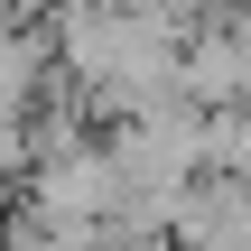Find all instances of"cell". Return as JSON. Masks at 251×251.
Returning a JSON list of instances; mask_svg holds the SVG:
<instances>
[{
    "instance_id": "6da1fadb",
    "label": "cell",
    "mask_w": 251,
    "mask_h": 251,
    "mask_svg": "<svg viewBox=\"0 0 251 251\" xmlns=\"http://www.w3.org/2000/svg\"><path fill=\"white\" fill-rule=\"evenodd\" d=\"M168 233H177L186 251H251V177L242 168L186 177L177 205H168Z\"/></svg>"
}]
</instances>
